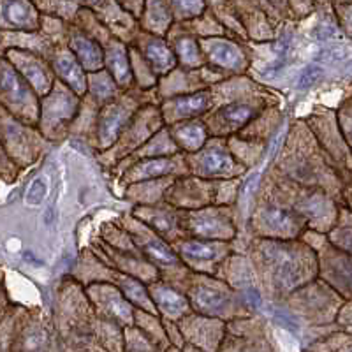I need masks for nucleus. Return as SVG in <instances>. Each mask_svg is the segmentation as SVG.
Segmentation results:
<instances>
[{"mask_svg": "<svg viewBox=\"0 0 352 352\" xmlns=\"http://www.w3.org/2000/svg\"><path fill=\"white\" fill-rule=\"evenodd\" d=\"M2 27L4 30L36 32L39 12L30 0H2Z\"/></svg>", "mask_w": 352, "mask_h": 352, "instance_id": "obj_1", "label": "nucleus"}, {"mask_svg": "<svg viewBox=\"0 0 352 352\" xmlns=\"http://www.w3.org/2000/svg\"><path fill=\"white\" fill-rule=\"evenodd\" d=\"M201 48L208 55L213 64L220 65L224 69L231 71H240L245 65V55L238 44L228 39H203L201 41Z\"/></svg>", "mask_w": 352, "mask_h": 352, "instance_id": "obj_2", "label": "nucleus"}, {"mask_svg": "<svg viewBox=\"0 0 352 352\" xmlns=\"http://www.w3.org/2000/svg\"><path fill=\"white\" fill-rule=\"evenodd\" d=\"M71 52L80 60V64L90 71L99 69L106 60V53L102 52L100 44L83 32H74L71 36Z\"/></svg>", "mask_w": 352, "mask_h": 352, "instance_id": "obj_3", "label": "nucleus"}, {"mask_svg": "<svg viewBox=\"0 0 352 352\" xmlns=\"http://www.w3.org/2000/svg\"><path fill=\"white\" fill-rule=\"evenodd\" d=\"M55 72H58V76L69 85V87L78 94H83L87 90V78H85L83 65L80 64L74 53L62 52L55 56L53 62Z\"/></svg>", "mask_w": 352, "mask_h": 352, "instance_id": "obj_4", "label": "nucleus"}, {"mask_svg": "<svg viewBox=\"0 0 352 352\" xmlns=\"http://www.w3.org/2000/svg\"><path fill=\"white\" fill-rule=\"evenodd\" d=\"M143 16L144 28L152 34H164L173 21V9L168 0H146L144 11L141 12Z\"/></svg>", "mask_w": 352, "mask_h": 352, "instance_id": "obj_5", "label": "nucleus"}, {"mask_svg": "<svg viewBox=\"0 0 352 352\" xmlns=\"http://www.w3.org/2000/svg\"><path fill=\"white\" fill-rule=\"evenodd\" d=\"M144 58L150 64L153 72L157 74H164L169 69L175 67V55H173L171 48L166 44L164 39H159V37H148L144 41L143 46Z\"/></svg>", "mask_w": 352, "mask_h": 352, "instance_id": "obj_6", "label": "nucleus"}, {"mask_svg": "<svg viewBox=\"0 0 352 352\" xmlns=\"http://www.w3.org/2000/svg\"><path fill=\"white\" fill-rule=\"evenodd\" d=\"M2 88H4L6 99L11 100V102H18V104H30V102H34L32 92L28 90L25 81L14 72V69L9 67L8 62H4Z\"/></svg>", "mask_w": 352, "mask_h": 352, "instance_id": "obj_7", "label": "nucleus"}, {"mask_svg": "<svg viewBox=\"0 0 352 352\" xmlns=\"http://www.w3.org/2000/svg\"><path fill=\"white\" fill-rule=\"evenodd\" d=\"M192 303L199 312L208 314V316H219L228 310V298L226 294L219 292L217 289L197 287L192 292Z\"/></svg>", "mask_w": 352, "mask_h": 352, "instance_id": "obj_8", "label": "nucleus"}, {"mask_svg": "<svg viewBox=\"0 0 352 352\" xmlns=\"http://www.w3.org/2000/svg\"><path fill=\"white\" fill-rule=\"evenodd\" d=\"M106 64L111 69V76L115 78L118 83L127 85L131 81V65H129V53L125 50L124 44L115 43L106 50Z\"/></svg>", "mask_w": 352, "mask_h": 352, "instance_id": "obj_9", "label": "nucleus"}, {"mask_svg": "<svg viewBox=\"0 0 352 352\" xmlns=\"http://www.w3.org/2000/svg\"><path fill=\"white\" fill-rule=\"evenodd\" d=\"M210 104H212L210 94L199 92L192 94V96L176 97L175 100H171V109L176 118H190V116L201 115V113L206 111Z\"/></svg>", "mask_w": 352, "mask_h": 352, "instance_id": "obj_10", "label": "nucleus"}, {"mask_svg": "<svg viewBox=\"0 0 352 352\" xmlns=\"http://www.w3.org/2000/svg\"><path fill=\"white\" fill-rule=\"evenodd\" d=\"M127 120V111L122 106H109L100 118V141L104 144H109L120 134Z\"/></svg>", "mask_w": 352, "mask_h": 352, "instance_id": "obj_11", "label": "nucleus"}, {"mask_svg": "<svg viewBox=\"0 0 352 352\" xmlns=\"http://www.w3.org/2000/svg\"><path fill=\"white\" fill-rule=\"evenodd\" d=\"M153 298H155V303L159 305V308L162 312H166L168 316L178 317L182 314L187 312L188 303L185 301L184 296H180L178 292L173 291L169 287H155L153 291Z\"/></svg>", "mask_w": 352, "mask_h": 352, "instance_id": "obj_12", "label": "nucleus"}, {"mask_svg": "<svg viewBox=\"0 0 352 352\" xmlns=\"http://www.w3.org/2000/svg\"><path fill=\"white\" fill-rule=\"evenodd\" d=\"M16 60H20L18 65L25 72V76L32 81L37 90H46L48 88L50 80L48 74H46V69L39 64L36 56L28 55V53H16Z\"/></svg>", "mask_w": 352, "mask_h": 352, "instance_id": "obj_13", "label": "nucleus"}, {"mask_svg": "<svg viewBox=\"0 0 352 352\" xmlns=\"http://www.w3.org/2000/svg\"><path fill=\"white\" fill-rule=\"evenodd\" d=\"M175 140L187 150H197L206 140V132L199 124H185L175 129Z\"/></svg>", "mask_w": 352, "mask_h": 352, "instance_id": "obj_14", "label": "nucleus"}, {"mask_svg": "<svg viewBox=\"0 0 352 352\" xmlns=\"http://www.w3.org/2000/svg\"><path fill=\"white\" fill-rule=\"evenodd\" d=\"M254 115V108L247 102H232L226 108L220 109L219 118L220 122L228 127H238V125L247 124Z\"/></svg>", "mask_w": 352, "mask_h": 352, "instance_id": "obj_15", "label": "nucleus"}, {"mask_svg": "<svg viewBox=\"0 0 352 352\" xmlns=\"http://www.w3.org/2000/svg\"><path fill=\"white\" fill-rule=\"evenodd\" d=\"M201 169L212 176L226 175V173H229L232 169V160L222 150H210L201 159Z\"/></svg>", "mask_w": 352, "mask_h": 352, "instance_id": "obj_16", "label": "nucleus"}, {"mask_svg": "<svg viewBox=\"0 0 352 352\" xmlns=\"http://www.w3.org/2000/svg\"><path fill=\"white\" fill-rule=\"evenodd\" d=\"M175 50L178 58H180L185 65H188V67H194V65H197L201 62L199 44H197V41L194 39V37L190 36L176 37Z\"/></svg>", "mask_w": 352, "mask_h": 352, "instance_id": "obj_17", "label": "nucleus"}, {"mask_svg": "<svg viewBox=\"0 0 352 352\" xmlns=\"http://www.w3.org/2000/svg\"><path fill=\"white\" fill-rule=\"evenodd\" d=\"M175 168V162L171 159H164V157H157V159H150L141 162L140 166L134 168V175L141 180H146V178H155V176L166 175L171 169Z\"/></svg>", "mask_w": 352, "mask_h": 352, "instance_id": "obj_18", "label": "nucleus"}, {"mask_svg": "<svg viewBox=\"0 0 352 352\" xmlns=\"http://www.w3.org/2000/svg\"><path fill=\"white\" fill-rule=\"evenodd\" d=\"M180 254L187 259L213 261L219 250H217V245L206 243V241H185L180 247Z\"/></svg>", "mask_w": 352, "mask_h": 352, "instance_id": "obj_19", "label": "nucleus"}, {"mask_svg": "<svg viewBox=\"0 0 352 352\" xmlns=\"http://www.w3.org/2000/svg\"><path fill=\"white\" fill-rule=\"evenodd\" d=\"M224 222L217 213H201L192 220V228L203 236H219L224 232Z\"/></svg>", "mask_w": 352, "mask_h": 352, "instance_id": "obj_20", "label": "nucleus"}, {"mask_svg": "<svg viewBox=\"0 0 352 352\" xmlns=\"http://www.w3.org/2000/svg\"><path fill=\"white\" fill-rule=\"evenodd\" d=\"M173 14L178 20H192V18L201 16L206 9L204 0H169Z\"/></svg>", "mask_w": 352, "mask_h": 352, "instance_id": "obj_21", "label": "nucleus"}, {"mask_svg": "<svg viewBox=\"0 0 352 352\" xmlns=\"http://www.w3.org/2000/svg\"><path fill=\"white\" fill-rule=\"evenodd\" d=\"M144 250H146V254H148L152 259H155L157 263L160 264H173L175 263V256H173V252L169 250V248H166L164 245L160 243L159 240H153V238H148V240L144 241L143 243Z\"/></svg>", "mask_w": 352, "mask_h": 352, "instance_id": "obj_22", "label": "nucleus"}, {"mask_svg": "<svg viewBox=\"0 0 352 352\" xmlns=\"http://www.w3.org/2000/svg\"><path fill=\"white\" fill-rule=\"evenodd\" d=\"M48 335L44 329H30L23 338V352H44L48 347Z\"/></svg>", "mask_w": 352, "mask_h": 352, "instance_id": "obj_23", "label": "nucleus"}, {"mask_svg": "<svg viewBox=\"0 0 352 352\" xmlns=\"http://www.w3.org/2000/svg\"><path fill=\"white\" fill-rule=\"evenodd\" d=\"M48 178L46 176H39V178H36V180L30 184V187H28L27 194H25V201H27V204H30V206H37V204L43 203V199L46 197V194H48Z\"/></svg>", "mask_w": 352, "mask_h": 352, "instance_id": "obj_24", "label": "nucleus"}, {"mask_svg": "<svg viewBox=\"0 0 352 352\" xmlns=\"http://www.w3.org/2000/svg\"><path fill=\"white\" fill-rule=\"evenodd\" d=\"M122 289H124L125 296H127L129 300L134 301V303H140V305L148 303V294H146V291L141 287L140 282L127 278V280L124 282V285H122Z\"/></svg>", "mask_w": 352, "mask_h": 352, "instance_id": "obj_25", "label": "nucleus"}, {"mask_svg": "<svg viewBox=\"0 0 352 352\" xmlns=\"http://www.w3.org/2000/svg\"><path fill=\"white\" fill-rule=\"evenodd\" d=\"M266 222L273 229H285L291 226V213L282 208H272L266 213Z\"/></svg>", "mask_w": 352, "mask_h": 352, "instance_id": "obj_26", "label": "nucleus"}, {"mask_svg": "<svg viewBox=\"0 0 352 352\" xmlns=\"http://www.w3.org/2000/svg\"><path fill=\"white\" fill-rule=\"evenodd\" d=\"M92 88L97 97H108L113 94V80L106 72H97L94 76Z\"/></svg>", "mask_w": 352, "mask_h": 352, "instance_id": "obj_27", "label": "nucleus"}, {"mask_svg": "<svg viewBox=\"0 0 352 352\" xmlns=\"http://www.w3.org/2000/svg\"><path fill=\"white\" fill-rule=\"evenodd\" d=\"M320 74H322V69L319 67V65H310V67L305 69V72L300 76V81H298V88L300 90H305V88H310L314 83H316L317 80L320 78Z\"/></svg>", "mask_w": 352, "mask_h": 352, "instance_id": "obj_28", "label": "nucleus"}, {"mask_svg": "<svg viewBox=\"0 0 352 352\" xmlns=\"http://www.w3.org/2000/svg\"><path fill=\"white\" fill-rule=\"evenodd\" d=\"M336 241H338L336 245H340V247H344L345 250L352 252V226H344V228L338 231Z\"/></svg>", "mask_w": 352, "mask_h": 352, "instance_id": "obj_29", "label": "nucleus"}, {"mask_svg": "<svg viewBox=\"0 0 352 352\" xmlns=\"http://www.w3.org/2000/svg\"><path fill=\"white\" fill-rule=\"evenodd\" d=\"M116 2L131 12H143V6L146 4V0H116Z\"/></svg>", "mask_w": 352, "mask_h": 352, "instance_id": "obj_30", "label": "nucleus"}, {"mask_svg": "<svg viewBox=\"0 0 352 352\" xmlns=\"http://www.w3.org/2000/svg\"><path fill=\"white\" fill-rule=\"evenodd\" d=\"M347 136H349V141H351L352 144V118L349 120V127H347Z\"/></svg>", "mask_w": 352, "mask_h": 352, "instance_id": "obj_31", "label": "nucleus"}, {"mask_svg": "<svg viewBox=\"0 0 352 352\" xmlns=\"http://www.w3.org/2000/svg\"><path fill=\"white\" fill-rule=\"evenodd\" d=\"M80 2H83V4H88V6H94V4H99L100 0H80Z\"/></svg>", "mask_w": 352, "mask_h": 352, "instance_id": "obj_32", "label": "nucleus"}, {"mask_svg": "<svg viewBox=\"0 0 352 352\" xmlns=\"http://www.w3.org/2000/svg\"><path fill=\"white\" fill-rule=\"evenodd\" d=\"M345 352H352V349H349V351H345Z\"/></svg>", "mask_w": 352, "mask_h": 352, "instance_id": "obj_33", "label": "nucleus"}]
</instances>
